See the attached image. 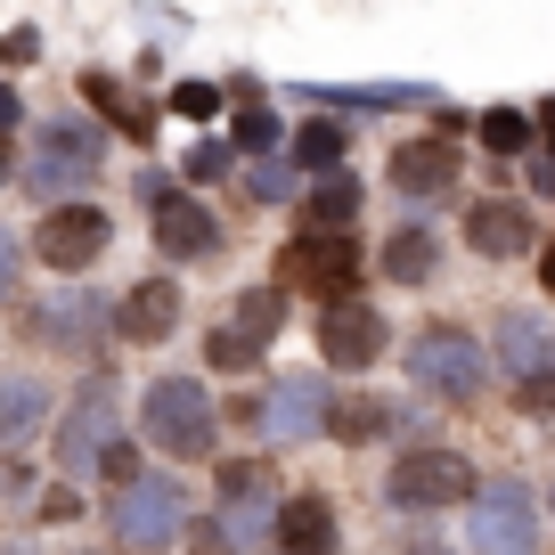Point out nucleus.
<instances>
[{
	"mask_svg": "<svg viewBox=\"0 0 555 555\" xmlns=\"http://www.w3.org/2000/svg\"><path fill=\"white\" fill-rule=\"evenodd\" d=\"M522 409H531V416H547V409H555V367H547V376H531V384H522Z\"/></svg>",
	"mask_w": 555,
	"mask_h": 555,
	"instance_id": "obj_34",
	"label": "nucleus"
},
{
	"mask_svg": "<svg viewBox=\"0 0 555 555\" xmlns=\"http://www.w3.org/2000/svg\"><path fill=\"white\" fill-rule=\"evenodd\" d=\"M270 522H278L270 457H229V466H221V539L245 547V539H270Z\"/></svg>",
	"mask_w": 555,
	"mask_h": 555,
	"instance_id": "obj_6",
	"label": "nucleus"
},
{
	"mask_svg": "<svg viewBox=\"0 0 555 555\" xmlns=\"http://www.w3.org/2000/svg\"><path fill=\"white\" fill-rule=\"evenodd\" d=\"M392 506H466L474 490V466H466V450H441V441H425V450H400L392 457Z\"/></svg>",
	"mask_w": 555,
	"mask_h": 555,
	"instance_id": "obj_5",
	"label": "nucleus"
},
{
	"mask_svg": "<svg viewBox=\"0 0 555 555\" xmlns=\"http://www.w3.org/2000/svg\"><path fill=\"white\" fill-rule=\"evenodd\" d=\"M351 212H360V180H351V172L311 180V229H319V237H344Z\"/></svg>",
	"mask_w": 555,
	"mask_h": 555,
	"instance_id": "obj_22",
	"label": "nucleus"
},
{
	"mask_svg": "<svg viewBox=\"0 0 555 555\" xmlns=\"http://www.w3.org/2000/svg\"><path fill=\"white\" fill-rule=\"evenodd\" d=\"M106 522H115V539H122V547H139V555H147V547H172L180 522H189V490H180L172 474H139V482L115 490Z\"/></svg>",
	"mask_w": 555,
	"mask_h": 555,
	"instance_id": "obj_2",
	"label": "nucleus"
},
{
	"mask_svg": "<svg viewBox=\"0 0 555 555\" xmlns=\"http://www.w3.org/2000/svg\"><path fill=\"white\" fill-rule=\"evenodd\" d=\"M82 99L99 106V115L115 122V131H131V139H147V131H156V115H147V99H131V90H122L115 74H90V82H82Z\"/></svg>",
	"mask_w": 555,
	"mask_h": 555,
	"instance_id": "obj_21",
	"label": "nucleus"
},
{
	"mask_svg": "<svg viewBox=\"0 0 555 555\" xmlns=\"http://www.w3.org/2000/svg\"><path fill=\"white\" fill-rule=\"evenodd\" d=\"M237 147H278V115H237Z\"/></svg>",
	"mask_w": 555,
	"mask_h": 555,
	"instance_id": "obj_32",
	"label": "nucleus"
},
{
	"mask_svg": "<svg viewBox=\"0 0 555 555\" xmlns=\"http://www.w3.org/2000/svg\"><path fill=\"white\" fill-rule=\"evenodd\" d=\"M0 180H9V147H0Z\"/></svg>",
	"mask_w": 555,
	"mask_h": 555,
	"instance_id": "obj_39",
	"label": "nucleus"
},
{
	"mask_svg": "<svg viewBox=\"0 0 555 555\" xmlns=\"http://www.w3.org/2000/svg\"><path fill=\"white\" fill-rule=\"evenodd\" d=\"M344 147H351V131H344V122H302V131H295V164H311L319 180H327V172H344Z\"/></svg>",
	"mask_w": 555,
	"mask_h": 555,
	"instance_id": "obj_23",
	"label": "nucleus"
},
{
	"mask_svg": "<svg viewBox=\"0 0 555 555\" xmlns=\"http://www.w3.org/2000/svg\"><path fill=\"white\" fill-rule=\"evenodd\" d=\"M531 180H539V196H555V164H539V172H531Z\"/></svg>",
	"mask_w": 555,
	"mask_h": 555,
	"instance_id": "obj_37",
	"label": "nucleus"
},
{
	"mask_svg": "<svg viewBox=\"0 0 555 555\" xmlns=\"http://www.w3.org/2000/svg\"><path fill=\"white\" fill-rule=\"evenodd\" d=\"M115 441H122V434H115V400L90 384V392L66 409V425H57V466H66V474H90Z\"/></svg>",
	"mask_w": 555,
	"mask_h": 555,
	"instance_id": "obj_10",
	"label": "nucleus"
},
{
	"mask_svg": "<svg viewBox=\"0 0 555 555\" xmlns=\"http://www.w3.org/2000/svg\"><path fill=\"white\" fill-rule=\"evenodd\" d=\"M17 270H25V254H17V237L0 229V302H17Z\"/></svg>",
	"mask_w": 555,
	"mask_h": 555,
	"instance_id": "obj_33",
	"label": "nucleus"
},
{
	"mask_svg": "<svg viewBox=\"0 0 555 555\" xmlns=\"http://www.w3.org/2000/svg\"><path fill=\"white\" fill-rule=\"evenodd\" d=\"M384 172H392L400 196H450L457 189V147L450 139H400Z\"/></svg>",
	"mask_w": 555,
	"mask_h": 555,
	"instance_id": "obj_15",
	"label": "nucleus"
},
{
	"mask_svg": "<svg viewBox=\"0 0 555 555\" xmlns=\"http://www.w3.org/2000/svg\"><path fill=\"white\" fill-rule=\"evenodd\" d=\"M547 147H555V122H547Z\"/></svg>",
	"mask_w": 555,
	"mask_h": 555,
	"instance_id": "obj_40",
	"label": "nucleus"
},
{
	"mask_svg": "<svg viewBox=\"0 0 555 555\" xmlns=\"http://www.w3.org/2000/svg\"><path fill=\"white\" fill-rule=\"evenodd\" d=\"M351 270H360L351 237H319V229H311V237L286 245V278H295V286H311V295H327V302H344Z\"/></svg>",
	"mask_w": 555,
	"mask_h": 555,
	"instance_id": "obj_14",
	"label": "nucleus"
},
{
	"mask_svg": "<svg viewBox=\"0 0 555 555\" xmlns=\"http://www.w3.org/2000/svg\"><path fill=\"white\" fill-rule=\"evenodd\" d=\"M499 360L515 367L522 384H531V376H547V367H555V344L539 335L531 311H506V319H499Z\"/></svg>",
	"mask_w": 555,
	"mask_h": 555,
	"instance_id": "obj_18",
	"label": "nucleus"
},
{
	"mask_svg": "<svg viewBox=\"0 0 555 555\" xmlns=\"http://www.w3.org/2000/svg\"><path fill=\"white\" fill-rule=\"evenodd\" d=\"M205 360H212V367H254L261 344H254V335H237V327H221V335L205 344Z\"/></svg>",
	"mask_w": 555,
	"mask_h": 555,
	"instance_id": "obj_27",
	"label": "nucleus"
},
{
	"mask_svg": "<svg viewBox=\"0 0 555 555\" xmlns=\"http://www.w3.org/2000/svg\"><path fill=\"white\" fill-rule=\"evenodd\" d=\"M180 172H189V180H221L229 172V147H221V139H196L189 156H180Z\"/></svg>",
	"mask_w": 555,
	"mask_h": 555,
	"instance_id": "obj_30",
	"label": "nucleus"
},
{
	"mask_svg": "<svg viewBox=\"0 0 555 555\" xmlns=\"http://www.w3.org/2000/svg\"><path fill=\"white\" fill-rule=\"evenodd\" d=\"M17 122H25V99H17L9 82H0V131H17Z\"/></svg>",
	"mask_w": 555,
	"mask_h": 555,
	"instance_id": "obj_35",
	"label": "nucleus"
},
{
	"mask_svg": "<svg viewBox=\"0 0 555 555\" xmlns=\"http://www.w3.org/2000/svg\"><path fill=\"white\" fill-rule=\"evenodd\" d=\"M139 425H147V441H156L164 457H212L221 409H212V392L196 376H164V384H147V400H139Z\"/></svg>",
	"mask_w": 555,
	"mask_h": 555,
	"instance_id": "obj_1",
	"label": "nucleus"
},
{
	"mask_svg": "<svg viewBox=\"0 0 555 555\" xmlns=\"http://www.w3.org/2000/svg\"><path fill=\"white\" fill-rule=\"evenodd\" d=\"M106 237H115V229H106V212L99 205H50L41 212V229H34V261H50V270H90V261L106 254Z\"/></svg>",
	"mask_w": 555,
	"mask_h": 555,
	"instance_id": "obj_7",
	"label": "nucleus"
},
{
	"mask_svg": "<svg viewBox=\"0 0 555 555\" xmlns=\"http://www.w3.org/2000/svg\"><path fill=\"white\" fill-rule=\"evenodd\" d=\"M41 416H50V392L25 376H0V450H17L25 434H34Z\"/></svg>",
	"mask_w": 555,
	"mask_h": 555,
	"instance_id": "obj_20",
	"label": "nucleus"
},
{
	"mask_svg": "<svg viewBox=\"0 0 555 555\" xmlns=\"http://www.w3.org/2000/svg\"><path fill=\"white\" fill-rule=\"evenodd\" d=\"M466 531L482 555H531L539 547V499L531 482H515V474H499V482H482L466 499Z\"/></svg>",
	"mask_w": 555,
	"mask_h": 555,
	"instance_id": "obj_3",
	"label": "nucleus"
},
{
	"mask_svg": "<svg viewBox=\"0 0 555 555\" xmlns=\"http://www.w3.org/2000/svg\"><path fill=\"white\" fill-rule=\"evenodd\" d=\"M172 327H180V286H172V278H147V286L122 295V319H115L122 344H164Z\"/></svg>",
	"mask_w": 555,
	"mask_h": 555,
	"instance_id": "obj_16",
	"label": "nucleus"
},
{
	"mask_svg": "<svg viewBox=\"0 0 555 555\" xmlns=\"http://www.w3.org/2000/svg\"><path fill=\"white\" fill-rule=\"evenodd\" d=\"M400 555H450V547H434V539H416V547H400Z\"/></svg>",
	"mask_w": 555,
	"mask_h": 555,
	"instance_id": "obj_38",
	"label": "nucleus"
},
{
	"mask_svg": "<svg viewBox=\"0 0 555 555\" xmlns=\"http://www.w3.org/2000/svg\"><path fill=\"white\" fill-rule=\"evenodd\" d=\"M539 286H547V295H555V237L539 245Z\"/></svg>",
	"mask_w": 555,
	"mask_h": 555,
	"instance_id": "obj_36",
	"label": "nucleus"
},
{
	"mask_svg": "<svg viewBox=\"0 0 555 555\" xmlns=\"http://www.w3.org/2000/svg\"><path fill=\"white\" fill-rule=\"evenodd\" d=\"M41 319H50V335H57V344H74V335H82L90 319H99V302H82V295H74V302H50Z\"/></svg>",
	"mask_w": 555,
	"mask_h": 555,
	"instance_id": "obj_28",
	"label": "nucleus"
},
{
	"mask_svg": "<svg viewBox=\"0 0 555 555\" xmlns=\"http://www.w3.org/2000/svg\"><path fill=\"white\" fill-rule=\"evenodd\" d=\"M466 245H474V254H490V261H522V254H539V237H531V205H515V196H482V205H466Z\"/></svg>",
	"mask_w": 555,
	"mask_h": 555,
	"instance_id": "obj_12",
	"label": "nucleus"
},
{
	"mask_svg": "<svg viewBox=\"0 0 555 555\" xmlns=\"http://www.w3.org/2000/svg\"><path fill=\"white\" fill-rule=\"evenodd\" d=\"M147 205H156V245L172 261H212L221 254V221H212L196 196H180L172 180H147Z\"/></svg>",
	"mask_w": 555,
	"mask_h": 555,
	"instance_id": "obj_9",
	"label": "nucleus"
},
{
	"mask_svg": "<svg viewBox=\"0 0 555 555\" xmlns=\"http://www.w3.org/2000/svg\"><path fill=\"white\" fill-rule=\"evenodd\" d=\"M261 434H270V441L327 434V384H319V376H278L270 400H261Z\"/></svg>",
	"mask_w": 555,
	"mask_h": 555,
	"instance_id": "obj_11",
	"label": "nucleus"
},
{
	"mask_svg": "<svg viewBox=\"0 0 555 555\" xmlns=\"http://www.w3.org/2000/svg\"><path fill=\"white\" fill-rule=\"evenodd\" d=\"M384 351V319L367 311V302H327V311H319V360L327 367H367Z\"/></svg>",
	"mask_w": 555,
	"mask_h": 555,
	"instance_id": "obj_13",
	"label": "nucleus"
},
{
	"mask_svg": "<svg viewBox=\"0 0 555 555\" xmlns=\"http://www.w3.org/2000/svg\"><path fill=\"white\" fill-rule=\"evenodd\" d=\"M278 327H286V295H278V286H254V295H237V335L270 344Z\"/></svg>",
	"mask_w": 555,
	"mask_h": 555,
	"instance_id": "obj_24",
	"label": "nucleus"
},
{
	"mask_svg": "<svg viewBox=\"0 0 555 555\" xmlns=\"http://www.w3.org/2000/svg\"><path fill=\"white\" fill-rule=\"evenodd\" d=\"M270 539H278V555H335V506L327 499H286Z\"/></svg>",
	"mask_w": 555,
	"mask_h": 555,
	"instance_id": "obj_17",
	"label": "nucleus"
},
{
	"mask_svg": "<svg viewBox=\"0 0 555 555\" xmlns=\"http://www.w3.org/2000/svg\"><path fill=\"white\" fill-rule=\"evenodd\" d=\"M434 270H441V245L425 237V229H392V237H384V278H392V286H425Z\"/></svg>",
	"mask_w": 555,
	"mask_h": 555,
	"instance_id": "obj_19",
	"label": "nucleus"
},
{
	"mask_svg": "<svg viewBox=\"0 0 555 555\" xmlns=\"http://www.w3.org/2000/svg\"><path fill=\"white\" fill-rule=\"evenodd\" d=\"M245 196H254V205H286V196H295V172H286V164H261V172L245 180Z\"/></svg>",
	"mask_w": 555,
	"mask_h": 555,
	"instance_id": "obj_29",
	"label": "nucleus"
},
{
	"mask_svg": "<svg viewBox=\"0 0 555 555\" xmlns=\"http://www.w3.org/2000/svg\"><path fill=\"white\" fill-rule=\"evenodd\" d=\"M99 122H82V115H66V122H41V139H34V189H50V196H66L74 180H90L99 172Z\"/></svg>",
	"mask_w": 555,
	"mask_h": 555,
	"instance_id": "obj_8",
	"label": "nucleus"
},
{
	"mask_svg": "<svg viewBox=\"0 0 555 555\" xmlns=\"http://www.w3.org/2000/svg\"><path fill=\"white\" fill-rule=\"evenodd\" d=\"M172 115H205L212 122V115H221V90H212V82H180L172 90Z\"/></svg>",
	"mask_w": 555,
	"mask_h": 555,
	"instance_id": "obj_31",
	"label": "nucleus"
},
{
	"mask_svg": "<svg viewBox=\"0 0 555 555\" xmlns=\"http://www.w3.org/2000/svg\"><path fill=\"white\" fill-rule=\"evenodd\" d=\"M392 416H384V400H344V409H327V434L335 441H376Z\"/></svg>",
	"mask_w": 555,
	"mask_h": 555,
	"instance_id": "obj_26",
	"label": "nucleus"
},
{
	"mask_svg": "<svg viewBox=\"0 0 555 555\" xmlns=\"http://www.w3.org/2000/svg\"><path fill=\"white\" fill-rule=\"evenodd\" d=\"M482 367H490L482 344H474L466 327H450V319L409 335V376L425 384V392H441V400H474L482 392Z\"/></svg>",
	"mask_w": 555,
	"mask_h": 555,
	"instance_id": "obj_4",
	"label": "nucleus"
},
{
	"mask_svg": "<svg viewBox=\"0 0 555 555\" xmlns=\"http://www.w3.org/2000/svg\"><path fill=\"white\" fill-rule=\"evenodd\" d=\"M482 147L490 156H522V147H531V115H522V106H490L482 115Z\"/></svg>",
	"mask_w": 555,
	"mask_h": 555,
	"instance_id": "obj_25",
	"label": "nucleus"
},
{
	"mask_svg": "<svg viewBox=\"0 0 555 555\" xmlns=\"http://www.w3.org/2000/svg\"><path fill=\"white\" fill-rule=\"evenodd\" d=\"M547 506H555V499H547Z\"/></svg>",
	"mask_w": 555,
	"mask_h": 555,
	"instance_id": "obj_41",
	"label": "nucleus"
}]
</instances>
